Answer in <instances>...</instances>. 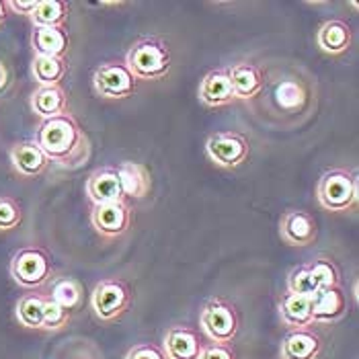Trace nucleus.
Segmentation results:
<instances>
[{"label": "nucleus", "mask_w": 359, "mask_h": 359, "mask_svg": "<svg viewBox=\"0 0 359 359\" xmlns=\"http://www.w3.org/2000/svg\"><path fill=\"white\" fill-rule=\"evenodd\" d=\"M33 142L50 163L66 170L81 168L90 158V140L68 111L52 119H43L35 130Z\"/></svg>", "instance_id": "f257e3e1"}, {"label": "nucleus", "mask_w": 359, "mask_h": 359, "mask_svg": "<svg viewBox=\"0 0 359 359\" xmlns=\"http://www.w3.org/2000/svg\"><path fill=\"white\" fill-rule=\"evenodd\" d=\"M123 64L136 81H158L170 72L172 55L161 37H142L128 50Z\"/></svg>", "instance_id": "f03ea898"}, {"label": "nucleus", "mask_w": 359, "mask_h": 359, "mask_svg": "<svg viewBox=\"0 0 359 359\" xmlns=\"http://www.w3.org/2000/svg\"><path fill=\"white\" fill-rule=\"evenodd\" d=\"M318 203L334 214L351 212L358 208L359 181L355 170L347 168H332L327 170L316 185Z\"/></svg>", "instance_id": "7ed1b4c3"}, {"label": "nucleus", "mask_w": 359, "mask_h": 359, "mask_svg": "<svg viewBox=\"0 0 359 359\" xmlns=\"http://www.w3.org/2000/svg\"><path fill=\"white\" fill-rule=\"evenodd\" d=\"M199 327L212 343L228 345L238 334L241 318H238V312H236L234 304H230L224 298H212L201 308Z\"/></svg>", "instance_id": "20e7f679"}, {"label": "nucleus", "mask_w": 359, "mask_h": 359, "mask_svg": "<svg viewBox=\"0 0 359 359\" xmlns=\"http://www.w3.org/2000/svg\"><path fill=\"white\" fill-rule=\"evenodd\" d=\"M90 306L99 320L113 323L119 316H123L128 312V308L132 306V290L123 279H117V277L103 279L93 290Z\"/></svg>", "instance_id": "39448f33"}, {"label": "nucleus", "mask_w": 359, "mask_h": 359, "mask_svg": "<svg viewBox=\"0 0 359 359\" xmlns=\"http://www.w3.org/2000/svg\"><path fill=\"white\" fill-rule=\"evenodd\" d=\"M138 81L123 62H105L93 74V90L107 101H121L136 93Z\"/></svg>", "instance_id": "423d86ee"}, {"label": "nucleus", "mask_w": 359, "mask_h": 359, "mask_svg": "<svg viewBox=\"0 0 359 359\" xmlns=\"http://www.w3.org/2000/svg\"><path fill=\"white\" fill-rule=\"evenodd\" d=\"M11 276L21 287L27 290L41 287L52 276L50 257L37 247H25L17 250L11 261Z\"/></svg>", "instance_id": "0eeeda50"}, {"label": "nucleus", "mask_w": 359, "mask_h": 359, "mask_svg": "<svg viewBox=\"0 0 359 359\" xmlns=\"http://www.w3.org/2000/svg\"><path fill=\"white\" fill-rule=\"evenodd\" d=\"M205 152L210 161L220 168H238L250 156V144L238 132H218L205 142Z\"/></svg>", "instance_id": "6e6552de"}, {"label": "nucleus", "mask_w": 359, "mask_h": 359, "mask_svg": "<svg viewBox=\"0 0 359 359\" xmlns=\"http://www.w3.org/2000/svg\"><path fill=\"white\" fill-rule=\"evenodd\" d=\"M90 224L103 238H119L132 226V210L126 201L95 205L90 212Z\"/></svg>", "instance_id": "1a4fd4ad"}, {"label": "nucleus", "mask_w": 359, "mask_h": 359, "mask_svg": "<svg viewBox=\"0 0 359 359\" xmlns=\"http://www.w3.org/2000/svg\"><path fill=\"white\" fill-rule=\"evenodd\" d=\"M279 236L290 247H310L318 238V226L312 214L304 210H290L281 216Z\"/></svg>", "instance_id": "9d476101"}, {"label": "nucleus", "mask_w": 359, "mask_h": 359, "mask_svg": "<svg viewBox=\"0 0 359 359\" xmlns=\"http://www.w3.org/2000/svg\"><path fill=\"white\" fill-rule=\"evenodd\" d=\"M347 294L341 285L320 290L312 296V323L332 325L347 314Z\"/></svg>", "instance_id": "9b49d317"}, {"label": "nucleus", "mask_w": 359, "mask_h": 359, "mask_svg": "<svg viewBox=\"0 0 359 359\" xmlns=\"http://www.w3.org/2000/svg\"><path fill=\"white\" fill-rule=\"evenodd\" d=\"M84 189H86L88 199L95 205L113 203V201H126L117 170L111 168V166H103V168H97L95 172H90L88 179H86Z\"/></svg>", "instance_id": "f8f14e48"}, {"label": "nucleus", "mask_w": 359, "mask_h": 359, "mask_svg": "<svg viewBox=\"0 0 359 359\" xmlns=\"http://www.w3.org/2000/svg\"><path fill=\"white\" fill-rule=\"evenodd\" d=\"M197 97L208 107H224L234 101V90L230 84V76L226 68H218L208 72L197 88Z\"/></svg>", "instance_id": "ddd939ff"}, {"label": "nucleus", "mask_w": 359, "mask_h": 359, "mask_svg": "<svg viewBox=\"0 0 359 359\" xmlns=\"http://www.w3.org/2000/svg\"><path fill=\"white\" fill-rule=\"evenodd\" d=\"M228 76L230 84L234 90V99L241 101H250L255 99L261 90H263V72L259 66H255L252 62H236L228 68Z\"/></svg>", "instance_id": "4468645a"}, {"label": "nucleus", "mask_w": 359, "mask_h": 359, "mask_svg": "<svg viewBox=\"0 0 359 359\" xmlns=\"http://www.w3.org/2000/svg\"><path fill=\"white\" fill-rule=\"evenodd\" d=\"M201 339L189 327H170L165 334L163 353L166 359H197L201 353Z\"/></svg>", "instance_id": "2eb2a0df"}, {"label": "nucleus", "mask_w": 359, "mask_h": 359, "mask_svg": "<svg viewBox=\"0 0 359 359\" xmlns=\"http://www.w3.org/2000/svg\"><path fill=\"white\" fill-rule=\"evenodd\" d=\"M323 351L320 337L310 329L292 331L279 347V359H318Z\"/></svg>", "instance_id": "dca6fc26"}, {"label": "nucleus", "mask_w": 359, "mask_h": 359, "mask_svg": "<svg viewBox=\"0 0 359 359\" xmlns=\"http://www.w3.org/2000/svg\"><path fill=\"white\" fill-rule=\"evenodd\" d=\"M353 43V31L351 27L341 21V19H331L325 21L318 31H316V46L329 55L345 54Z\"/></svg>", "instance_id": "f3484780"}, {"label": "nucleus", "mask_w": 359, "mask_h": 359, "mask_svg": "<svg viewBox=\"0 0 359 359\" xmlns=\"http://www.w3.org/2000/svg\"><path fill=\"white\" fill-rule=\"evenodd\" d=\"M119 183H121V191L123 197H134V199H142L152 191V175L150 168L142 163H134V161H126L115 168Z\"/></svg>", "instance_id": "a211bd4d"}, {"label": "nucleus", "mask_w": 359, "mask_h": 359, "mask_svg": "<svg viewBox=\"0 0 359 359\" xmlns=\"http://www.w3.org/2000/svg\"><path fill=\"white\" fill-rule=\"evenodd\" d=\"M11 163L21 177H27V179L39 177L50 166L48 156L41 152V148L33 140L31 142H19L13 146Z\"/></svg>", "instance_id": "6ab92c4d"}, {"label": "nucleus", "mask_w": 359, "mask_h": 359, "mask_svg": "<svg viewBox=\"0 0 359 359\" xmlns=\"http://www.w3.org/2000/svg\"><path fill=\"white\" fill-rule=\"evenodd\" d=\"M281 323L290 329H308L312 325V298L285 292L279 300Z\"/></svg>", "instance_id": "aec40b11"}, {"label": "nucleus", "mask_w": 359, "mask_h": 359, "mask_svg": "<svg viewBox=\"0 0 359 359\" xmlns=\"http://www.w3.org/2000/svg\"><path fill=\"white\" fill-rule=\"evenodd\" d=\"M31 48L35 55L64 57L70 48V37L64 27H33Z\"/></svg>", "instance_id": "412c9836"}, {"label": "nucleus", "mask_w": 359, "mask_h": 359, "mask_svg": "<svg viewBox=\"0 0 359 359\" xmlns=\"http://www.w3.org/2000/svg\"><path fill=\"white\" fill-rule=\"evenodd\" d=\"M31 109L41 119H52L68 111V95L62 86H37L31 95Z\"/></svg>", "instance_id": "4be33fe9"}, {"label": "nucleus", "mask_w": 359, "mask_h": 359, "mask_svg": "<svg viewBox=\"0 0 359 359\" xmlns=\"http://www.w3.org/2000/svg\"><path fill=\"white\" fill-rule=\"evenodd\" d=\"M31 74L39 86H62L68 74V64L64 57L35 55L31 62Z\"/></svg>", "instance_id": "5701e85b"}, {"label": "nucleus", "mask_w": 359, "mask_h": 359, "mask_svg": "<svg viewBox=\"0 0 359 359\" xmlns=\"http://www.w3.org/2000/svg\"><path fill=\"white\" fill-rule=\"evenodd\" d=\"M50 300H54L55 304H60L64 310L74 312L83 306L84 290L83 283L74 277H57L52 283V292L48 296Z\"/></svg>", "instance_id": "b1692460"}, {"label": "nucleus", "mask_w": 359, "mask_h": 359, "mask_svg": "<svg viewBox=\"0 0 359 359\" xmlns=\"http://www.w3.org/2000/svg\"><path fill=\"white\" fill-rule=\"evenodd\" d=\"M70 6L62 0H39L31 15L33 27H64L68 23Z\"/></svg>", "instance_id": "393cba45"}, {"label": "nucleus", "mask_w": 359, "mask_h": 359, "mask_svg": "<svg viewBox=\"0 0 359 359\" xmlns=\"http://www.w3.org/2000/svg\"><path fill=\"white\" fill-rule=\"evenodd\" d=\"M310 276L314 279L318 292L320 290H327V287H334V285H341V271L337 267V263L332 261L331 257L327 255H318L314 257L310 263H306Z\"/></svg>", "instance_id": "a878e982"}, {"label": "nucleus", "mask_w": 359, "mask_h": 359, "mask_svg": "<svg viewBox=\"0 0 359 359\" xmlns=\"http://www.w3.org/2000/svg\"><path fill=\"white\" fill-rule=\"evenodd\" d=\"M46 296L39 294H27L17 304V320L27 329H43V308H46Z\"/></svg>", "instance_id": "bb28decb"}, {"label": "nucleus", "mask_w": 359, "mask_h": 359, "mask_svg": "<svg viewBox=\"0 0 359 359\" xmlns=\"http://www.w3.org/2000/svg\"><path fill=\"white\" fill-rule=\"evenodd\" d=\"M287 292L300 294V296H306V298H312L318 292V287H316V283H314V279H312L306 265H300V267L290 271V276H287Z\"/></svg>", "instance_id": "cd10ccee"}, {"label": "nucleus", "mask_w": 359, "mask_h": 359, "mask_svg": "<svg viewBox=\"0 0 359 359\" xmlns=\"http://www.w3.org/2000/svg\"><path fill=\"white\" fill-rule=\"evenodd\" d=\"M23 220V210L17 199L0 197V230H15Z\"/></svg>", "instance_id": "c85d7f7f"}, {"label": "nucleus", "mask_w": 359, "mask_h": 359, "mask_svg": "<svg viewBox=\"0 0 359 359\" xmlns=\"http://www.w3.org/2000/svg\"><path fill=\"white\" fill-rule=\"evenodd\" d=\"M68 323H70V312L48 298L46 300V308H43V329L46 331H60Z\"/></svg>", "instance_id": "c756f323"}, {"label": "nucleus", "mask_w": 359, "mask_h": 359, "mask_svg": "<svg viewBox=\"0 0 359 359\" xmlns=\"http://www.w3.org/2000/svg\"><path fill=\"white\" fill-rule=\"evenodd\" d=\"M126 359H166L163 349H158L156 345L152 343H140L136 347H132L128 351Z\"/></svg>", "instance_id": "7c9ffc66"}, {"label": "nucleus", "mask_w": 359, "mask_h": 359, "mask_svg": "<svg viewBox=\"0 0 359 359\" xmlns=\"http://www.w3.org/2000/svg\"><path fill=\"white\" fill-rule=\"evenodd\" d=\"M197 359H236V355H234V351L228 345L210 343V345H203L201 347V353H199Z\"/></svg>", "instance_id": "2f4dec72"}, {"label": "nucleus", "mask_w": 359, "mask_h": 359, "mask_svg": "<svg viewBox=\"0 0 359 359\" xmlns=\"http://www.w3.org/2000/svg\"><path fill=\"white\" fill-rule=\"evenodd\" d=\"M37 2H39V0H6V6L13 8V11L19 13V15H27V17H31L33 11L37 8Z\"/></svg>", "instance_id": "473e14b6"}, {"label": "nucleus", "mask_w": 359, "mask_h": 359, "mask_svg": "<svg viewBox=\"0 0 359 359\" xmlns=\"http://www.w3.org/2000/svg\"><path fill=\"white\" fill-rule=\"evenodd\" d=\"M8 83V70H6V66L0 62V88H4Z\"/></svg>", "instance_id": "72a5a7b5"}, {"label": "nucleus", "mask_w": 359, "mask_h": 359, "mask_svg": "<svg viewBox=\"0 0 359 359\" xmlns=\"http://www.w3.org/2000/svg\"><path fill=\"white\" fill-rule=\"evenodd\" d=\"M6 11H8L6 0H0V25H2V23H4V19H6Z\"/></svg>", "instance_id": "f704fd0d"}]
</instances>
